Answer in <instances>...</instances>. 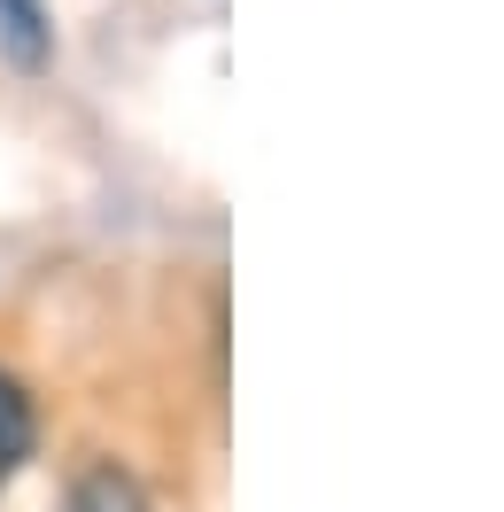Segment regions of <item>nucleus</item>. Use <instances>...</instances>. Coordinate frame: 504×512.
<instances>
[{
  "mask_svg": "<svg viewBox=\"0 0 504 512\" xmlns=\"http://www.w3.org/2000/svg\"><path fill=\"white\" fill-rule=\"evenodd\" d=\"M63 512H148V489H140L117 458H101V466H86V474L70 481Z\"/></svg>",
  "mask_w": 504,
  "mask_h": 512,
  "instance_id": "nucleus-1",
  "label": "nucleus"
},
{
  "mask_svg": "<svg viewBox=\"0 0 504 512\" xmlns=\"http://www.w3.org/2000/svg\"><path fill=\"white\" fill-rule=\"evenodd\" d=\"M32 458V396L0 373V489H8V474Z\"/></svg>",
  "mask_w": 504,
  "mask_h": 512,
  "instance_id": "nucleus-3",
  "label": "nucleus"
},
{
  "mask_svg": "<svg viewBox=\"0 0 504 512\" xmlns=\"http://www.w3.org/2000/svg\"><path fill=\"white\" fill-rule=\"evenodd\" d=\"M0 47H8L16 70H47V55H55L47 8H39V0H0Z\"/></svg>",
  "mask_w": 504,
  "mask_h": 512,
  "instance_id": "nucleus-2",
  "label": "nucleus"
}]
</instances>
